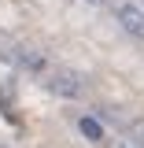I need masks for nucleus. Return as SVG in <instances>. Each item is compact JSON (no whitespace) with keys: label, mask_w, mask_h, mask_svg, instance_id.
Returning <instances> with one entry per match:
<instances>
[{"label":"nucleus","mask_w":144,"mask_h":148,"mask_svg":"<svg viewBox=\"0 0 144 148\" xmlns=\"http://www.w3.org/2000/svg\"><path fill=\"white\" fill-rule=\"evenodd\" d=\"M48 89H52L59 100H78V96L85 92V78H81V71H74V67H59V71L48 78Z\"/></svg>","instance_id":"obj_1"},{"label":"nucleus","mask_w":144,"mask_h":148,"mask_svg":"<svg viewBox=\"0 0 144 148\" xmlns=\"http://www.w3.org/2000/svg\"><path fill=\"white\" fill-rule=\"evenodd\" d=\"M118 26L126 30L129 37H137V41H144V11L137 8V4H118Z\"/></svg>","instance_id":"obj_2"},{"label":"nucleus","mask_w":144,"mask_h":148,"mask_svg":"<svg viewBox=\"0 0 144 148\" xmlns=\"http://www.w3.org/2000/svg\"><path fill=\"white\" fill-rule=\"evenodd\" d=\"M15 63L22 71H33V74L44 71V56L37 52V48H15Z\"/></svg>","instance_id":"obj_3"},{"label":"nucleus","mask_w":144,"mask_h":148,"mask_svg":"<svg viewBox=\"0 0 144 148\" xmlns=\"http://www.w3.org/2000/svg\"><path fill=\"white\" fill-rule=\"evenodd\" d=\"M78 130H81L89 141H100V137H104V126H100L92 115H81V119H78Z\"/></svg>","instance_id":"obj_4"},{"label":"nucleus","mask_w":144,"mask_h":148,"mask_svg":"<svg viewBox=\"0 0 144 148\" xmlns=\"http://www.w3.org/2000/svg\"><path fill=\"white\" fill-rule=\"evenodd\" d=\"M129 141H137V145L144 148V119H133V122H129Z\"/></svg>","instance_id":"obj_5"},{"label":"nucleus","mask_w":144,"mask_h":148,"mask_svg":"<svg viewBox=\"0 0 144 148\" xmlns=\"http://www.w3.org/2000/svg\"><path fill=\"white\" fill-rule=\"evenodd\" d=\"M111 148H141V145H137V141H129V137H118Z\"/></svg>","instance_id":"obj_6"},{"label":"nucleus","mask_w":144,"mask_h":148,"mask_svg":"<svg viewBox=\"0 0 144 148\" xmlns=\"http://www.w3.org/2000/svg\"><path fill=\"white\" fill-rule=\"evenodd\" d=\"M89 4H104V0H89Z\"/></svg>","instance_id":"obj_7"}]
</instances>
